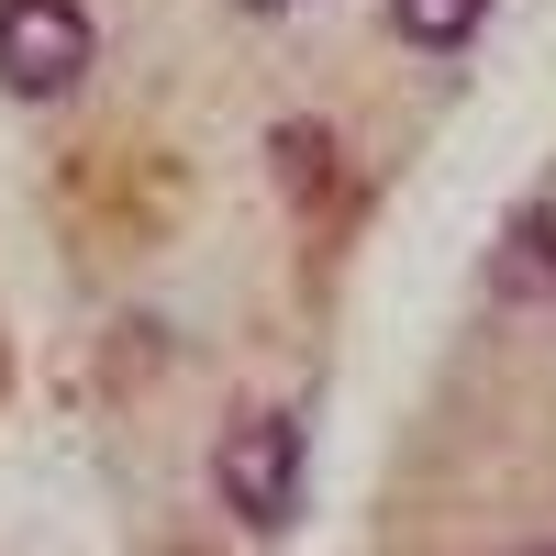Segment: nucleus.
Instances as JSON below:
<instances>
[{"instance_id":"nucleus-1","label":"nucleus","mask_w":556,"mask_h":556,"mask_svg":"<svg viewBox=\"0 0 556 556\" xmlns=\"http://www.w3.org/2000/svg\"><path fill=\"white\" fill-rule=\"evenodd\" d=\"M212 479H223V513H235L245 534H278L301 513V412H235Z\"/></svg>"},{"instance_id":"nucleus-2","label":"nucleus","mask_w":556,"mask_h":556,"mask_svg":"<svg viewBox=\"0 0 556 556\" xmlns=\"http://www.w3.org/2000/svg\"><path fill=\"white\" fill-rule=\"evenodd\" d=\"M89 56H101V23H89L78 0H0V89H12V101L78 89Z\"/></svg>"},{"instance_id":"nucleus-3","label":"nucleus","mask_w":556,"mask_h":556,"mask_svg":"<svg viewBox=\"0 0 556 556\" xmlns=\"http://www.w3.org/2000/svg\"><path fill=\"white\" fill-rule=\"evenodd\" d=\"M479 23H490V0H390V34L424 45V56H456Z\"/></svg>"},{"instance_id":"nucleus-4","label":"nucleus","mask_w":556,"mask_h":556,"mask_svg":"<svg viewBox=\"0 0 556 556\" xmlns=\"http://www.w3.org/2000/svg\"><path fill=\"white\" fill-rule=\"evenodd\" d=\"M245 12H290V0H245Z\"/></svg>"},{"instance_id":"nucleus-5","label":"nucleus","mask_w":556,"mask_h":556,"mask_svg":"<svg viewBox=\"0 0 556 556\" xmlns=\"http://www.w3.org/2000/svg\"><path fill=\"white\" fill-rule=\"evenodd\" d=\"M513 556H556V545H513Z\"/></svg>"}]
</instances>
